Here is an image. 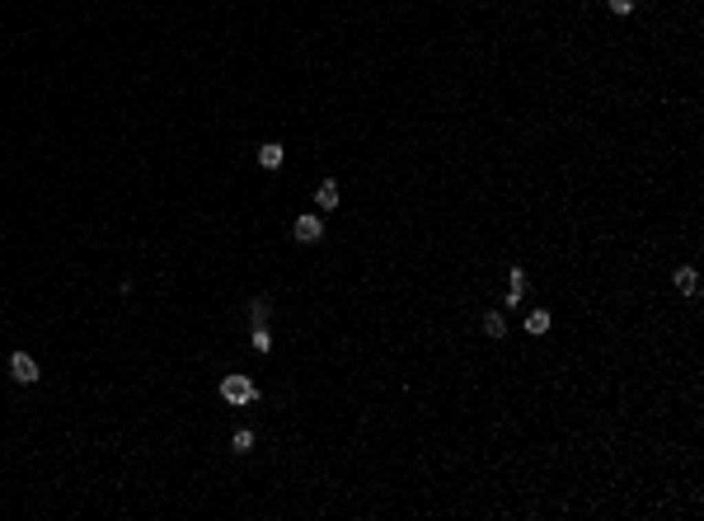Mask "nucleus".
<instances>
[{"label":"nucleus","mask_w":704,"mask_h":521,"mask_svg":"<svg viewBox=\"0 0 704 521\" xmlns=\"http://www.w3.org/2000/svg\"><path fill=\"white\" fill-rule=\"evenodd\" d=\"M221 399H226V404H254V399H259V385H254L249 376H226V381H221Z\"/></svg>","instance_id":"f257e3e1"},{"label":"nucleus","mask_w":704,"mask_h":521,"mask_svg":"<svg viewBox=\"0 0 704 521\" xmlns=\"http://www.w3.org/2000/svg\"><path fill=\"white\" fill-rule=\"evenodd\" d=\"M10 381H19V385H38V362H33L28 352H14V357H10Z\"/></svg>","instance_id":"f03ea898"},{"label":"nucleus","mask_w":704,"mask_h":521,"mask_svg":"<svg viewBox=\"0 0 704 521\" xmlns=\"http://www.w3.org/2000/svg\"><path fill=\"white\" fill-rule=\"evenodd\" d=\"M291 235H296L301 244H314V240L324 235V221H319V216H296V226H291Z\"/></svg>","instance_id":"7ed1b4c3"},{"label":"nucleus","mask_w":704,"mask_h":521,"mask_svg":"<svg viewBox=\"0 0 704 521\" xmlns=\"http://www.w3.org/2000/svg\"><path fill=\"white\" fill-rule=\"evenodd\" d=\"M314 202H319V211H334V207H339V183L324 179L319 188H314Z\"/></svg>","instance_id":"20e7f679"},{"label":"nucleus","mask_w":704,"mask_h":521,"mask_svg":"<svg viewBox=\"0 0 704 521\" xmlns=\"http://www.w3.org/2000/svg\"><path fill=\"white\" fill-rule=\"evenodd\" d=\"M282 160H287V151H282L277 141H263V146H259V164H263V169H277Z\"/></svg>","instance_id":"39448f33"},{"label":"nucleus","mask_w":704,"mask_h":521,"mask_svg":"<svg viewBox=\"0 0 704 521\" xmlns=\"http://www.w3.org/2000/svg\"><path fill=\"white\" fill-rule=\"evenodd\" d=\"M522 296H526V273L512 268V287H507V301H502V306H522Z\"/></svg>","instance_id":"423d86ee"},{"label":"nucleus","mask_w":704,"mask_h":521,"mask_svg":"<svg viewBox=\"0 0 704 521\" xmlns=\"http://www.w3.org/2000/svg\"><path fill=\"white\" fill-rule=\"evenodd\" d=\"M484 334H489V339H502V334H507V319H502L498 310H489L484 315Z\"/></svg>","instance_id":"0eeeda50"},{"label":"nucleus","mask_w":704,"mask_h":521,"mask_svg":"<svg viewBox=\"0 0 704 521\" xmlns=\"http://www.w3.org/2000/svg\"><path fill=\"white\" fill-rule=\"evenodd\" d=\"M268 315H273V301H249V324H268Z\"/></svg>","instance_id":"6e6552de"},{"label":"nucleus","mask_w":704,"mask_h":521,"mask_svg":"<svg viewBox=\"0 0 704 521\" xmlns=\"http://www.w3.org/2000/svg\"><path fill=\"white\" fill-rule=\"evenodd\" d=\"M249 348H254V352H268V348H273V334H268V324H254V334H249Z\"/></svg>","instance_id":"1a4fd4ad"},{"label":"nucleus","mask_w":704,"mask_h":521,"mask_svg":"<svg viewBox=\"0 0 704 521\" xmlns=\"http://www.w3.org/2000/svg\"><path fill=\"white\" fill-rule=\"evenodd\" d=\"M676 287L685 291V296H695V287H700V277H695V268H676Z\"/></svg>","instance_id":"9d476101"},{"label":"nucleus","mask_w":704,"mask_h":521,"mask_svg":"<svg viewBox=\"0 0 704 521\" xmlns=\"http://www.w3.org/2000/svg\"><path fill=\"white\" fill-rule=\"evenodd\" d=\"M231 451H235V456H244V451H254V432H249V427H239V432H235V437H231Z\"/></svg>","instance_id":"9b49d317"},{"label":"nucleus","mask_w":704,"mask_h":521,"mask_svg":"<svg viewBox=\"0 0 704 521\" xmlns=\"http://www.w3.org/2000/svg\"><path fill=\"white\" fill-rule=\"evenodd\" d=\"M526 329H531V334H549V315L545 310H531V315H526Z\"/></svg>","instance_id":"f8f14e48"},{"label":"nucleus","mask_w":704,"mask_h":521,"mask_svg":"<svg viewBox=\"0 0 704 521\" xmlns=\"http://www.w3.org/2000/svg\"><path fill=\"white\" fill-rule=\"evenodd\" d=\"M606 5H610L615 14H634V5H639V0H606Z\"/></svg>","instance_id":"ddd939ff"}]
</instances>
